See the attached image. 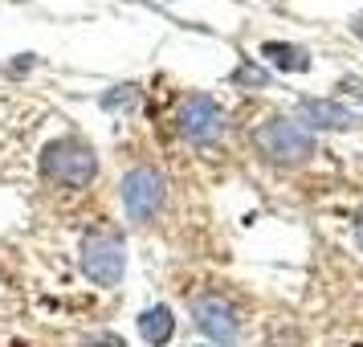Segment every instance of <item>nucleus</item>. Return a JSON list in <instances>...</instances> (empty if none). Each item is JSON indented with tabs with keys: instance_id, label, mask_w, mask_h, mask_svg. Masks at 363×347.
<instances>
[{
	"instance_id": "f257e3e1",
	"label": "nucleus",
	"mask_w": 363,
	"mask_h": 347,
	"mask_svg": "<svg viewBox=\"0 0 363 347\" xmlns=\"http://www.w3.org/2000/svg\"><path fill=\"white\" fill-rule=\"evenodd\" d=\"M253 148L269 164H306L314 155V135L306 123L278 115V119H265L253 131Z\"/></svg>"
},
{
	"instance_id": "f03ea898",
	"label": "nucleus",
	"mask_w": 363,
	"mask_h": 347,
	"mask_svg": "<svg viewBox=\"0 0 363 347\" xmlns=\"http://www.w3.org/2000/svg\"><path fill=\"white\" fill-rule=\"evenodd\" d=\"M41 176L62 188H86L99 176V155L82 139H53L41 151Z\"/></svg>"
},
{
	"instance_id": "7ed1b4c3",
	"label": "nucleus",
	"mask_w": 363,
	"mask_h": 347,
	"mask_svg": "<svg viewBox=\"0 0 363 347\" xmlns=\"http://www.w3.org/2000/svg\"><path fill=\"white\" fill-rule=\"evenodd\" d=\"M82 274L94 286H118L127 274V241L115 229H90L82 241Z\"/></svg>"
},
{
	"instance_id": "20e7f679",
	"label": "nucleus",
	"mask_w": 363,
	"mask_h": 347,
	"mask_svg": "<svg viewBox=\"0 0 363 347\" xmlns=\"http://www.w3.org/2000/svg\"><path fill=\"white\" fill-rule=\"evenodd\" d=\"M225 111H220V102L208 99V94H188L180 99L176 106V131L192 143V148H208L216 143L220 135H225Z\"/></svg>"
},
{
	"instance_id": "39448f33",
	"label": "nucleus",
	"mask_w": 363,
	"mask_h": 347,
	"mask_svg": "<svg viewBox=\"0 0 363 347\" xmlns=\"http://www.w3.org/2000/svg\"><path fill=\"white\" fill-rule=\"evenodd\" d=\"M118 192H123V209H127L131 221H151V216L160 213L164 197H167V180H164L160 167L139 164L123 176V188H118Z\"/></svg>"
},
{
	"instance_id": "423d86ee",
	"label": "nucleus",
	"mask_w": 363,
	"mask_h": 347,
	"mask_svg": "<svg viewBox=\"0 0 363 347\" xmlns=\"http://www.w3.org/2000/svg\"><path fill=\"white\" fill-rule=\"evenodd\" d=\"M192 323H196V331L204 339H213V343H220V347H229L233 339H237V331H241L233 302L220 298V294L196 298V302H192Z\"/></svg>"
},
{
	"instance_id": "0eeeda50",
	"label": "nucleus",
	"mask_w": 363,
	"mask_h": 347,
	"mask_svg": "<svg viewBox=\"0 0 363 347\" xmlns=\"http://www.w3.org/2000/svg\"><path fill=\"white\" fill-rule=\"evenodd\" d=\"M298 111H302L306 127H323V131H351V127L363 123L359 111H351V106H343V102H335V99H302Z\"/></svg>"
},
{
	"instance_id": "6e6552de",
	"label": "nucleus",
	"mask_w": 363,
	"mask_h": 347,
	"mask_svg": "<svg viewBox=\"0 0 363 347\" xmlns=\"http://www.w3.org/2000/svg\"><path fill=\"white\" fill-rule=\"evenodd\" d=\"M262 57H265V66L286 70V74H302V70H311V53L302 50V45H290V41H265Z\"/></svg>"
},
{
	"instance_id": "1a4fd4ad",
	"label": "nucleus",
	"mask_w": 363,
	"mask_h": 347,
	"mask_svg": "<svg viewBox=\"0 0 363 347\" xmlns=\"http://www.w3.org/2000/svg\"><path fill=\"white\" fill-rule=\"evenodd\" d=\"M139 335L147 339L151 347H160V343H167L172 335H176V314H172V307H147V311L139 314Z\"/></svg>"
},
{
	"instance_id": "9d476101",
	"label": "nucleus",
	"mask_w": 363,
	"mask_h": 347,
	"mask_svg": "<svg viewBox=\"0 0 363 347\" xmlns=\"http://www.w3.org/2000/svg\"><path fill=\"white\" fill-rule=\"evenodd\" d=\"M127 102H139V86H115V94H106L102 106L115 111V106H127Z\"/></svg>"
},
{
	"instance_id": "9b49d317",
	"label": "nucleus",
	"mask_w": 363,
	"mask_h": 347,
	"mask_svg": "<svg viewBox=\"0 0 363 347\" xmlns=\"http://www.w3.org/2000/svg\"><path fill=\"white\" fill-rule=\"evenodd\" d=\"M233 82H237V86H265V82H269V74H265V70H253L245 62L241 70H233Z\"/></svg>"
},
{
	"instance_id": "f8f14e48",
	"label": "nucleus",
	"mask_w": 363,
	"mask_h": 347,
	"mask_svg": "<svg viewBox=\"0 0 363 347\" xmlns=\"http://www.w3.org/2000/svg\"><path fill=\"white\" fill-rule=\"evenodd\" d=\"M82 347H127L118 335H106V339H94V343H82Z\"/></svg>"
},
{
	"instance_id": "ddd939ff",
	"label": "nucleus",
	"mask_w": 363,
	"mask_h": 347,
	"mask_svg": "<svg viewBox=\"0 0 363 347\" xmlns=\"http://www.w3.org/2000/svg\"><path fill=\"white\" fill-rule=\"evenodd\" d=\"M351 33L363 41V13H355V17H351Z\"/></svg>"
},
{
	"instance_id": "4468645a",
	"label": "nucleus",
	"mask_w": 363,
	"mask_h": 347,
	"mask_svg": "<svg viewBox=\"0 0 363 347\" xmlns=\"http://www.w3.org/2000/svg\"><path fill=\"white\" fill-rule=\"evenodd\" d=\"M355 237H359V246H363V221H359V229H355Z\"/></svg>"
}]
</instances>
